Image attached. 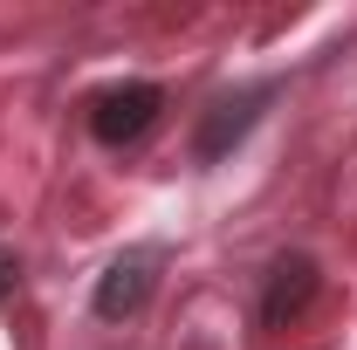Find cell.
Segmentation results:
<instances>
[{"mask_svg": "<svg viewBox=\"0 0 357 350\" xmlns=\"http://www.w3.org/2000/svg\"><path fill=\"white\" fill-rule=\"evenodd\" d=\"M151 117H158V89L151 83H117L96 96V110H89V124L103 144H131V137L151 131Z\"/></svg>", "mask_w": 357, "mask_h": 350, "instance_id": "obj_1", "label": "cell"}, {"mask_svg": "<svg viewBox=\"0 0 357 350\" xmlns=\"http://www.w3.org/2000/svg\"><path fill=\"white\" fill-rule=\"evenodd\" d=\"M151 282H158V248H131V254H117V261L103 268V282H96V316L117 323V316L144 309Z\"/></svg>", "mask_w": 357, "mask_h": 350, "instance_id": "obj_2", "label": "cell"}, {"mask_svg": "<svg viewBox=\"0 0 357 350\" xmlns=\"http://www.w3.org/2000/svg\"><path fill=\"white\" fill-rule=\"evenodd\" d=\"M310 289H316V268H310V261H282V268H275V296H268V316L282 323L289 309H303V303H310Z\"/></svg>", "mask_w": 357, "mask_h": 350, "instance_id": "obj_3", "label": "cell"}, {"mask_svg": "<svg viewBox=\"0 0 357 350\" xmlns=\"http://www.w3.org/2000/svg\"><path fill=\"white\" fill-rule=\"evenodd\" d=\"M255 103H261V89H255V96H241V103H220V124L206 131V151H220V144H227V131H241V124L255 117Z\"/></svg>", "mask_w": 357, "mask_h": 350, "instance_id": "obj_4", "label": "cell"}, {"mask_svg": "<svg viewBox=\"0 0 357 350\" xmlns=\"http://www.w3.org/2000/svg\"><path fill=\"white\" fill-rule=\"evenodd\" d=\"M14 275H21V268H14V254H7V248H0V296L14 289Z\"/></svg>", "mask_w": 357, "mask_h": 350, "instance_id": "obj_5", "label": "cell"}]
</instances>
